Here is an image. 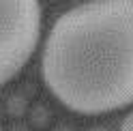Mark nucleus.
I'll use <instances>...</instances> for the list:
<instances>
[{
	"label": "nucleus",
	"instance_id": "4",
	"mask_svg": "<svg viewBox=\"0 0 133 131\" xmlns=\"http://www.w3.org/2000/svg\"><path fill=\"white\" fill-rule=\"evenodd\" d=\"M90 131H110V129H103V127H95V129H90Z\"/></svg>",
	"mask_w": 133,
	"mask_h": 131
},
{
	"label": "nucleus",
	"instance_id": "1",
	"mask_svg": "<svg viewBox=\"0 0 133 131\" xmlns=\"http://www.w3.org/2000/svg\"><path fill=\"white\" fill-rule=\"evenodd\" d=\"M43 80L60 103L103 114L133 103V0H88L56 19Z\"/></svg>",
	"mask_w": 133,
	"mask_h": 131
},
{
	"label": "nucleus",
	"instance_id": "2",
	"mask_svg": "<svg viewBox=\"0 0 133 131\" xmlns=\"http://www.w3.org/2000/svg\"><path fill=\"white\" fill-rule=\"evenodd\" d=\"M39 32V0H0V86L28 62Z\"/></svg>",
	"mask_w": 133,
	"mask_h": 131
},
{
	"label": "nucleus",
	"instance_id": "3",
	"mask_svg": "<svg viewBox=\"0 0 133 131\" xmlns=\"http://www.w3.org/2000/svg\"><path fill=\"white\" fill-rule=\"evenodd\" d=\"M120 131H133V112H131L129 116L122 120V125H120Z\"/></svg>",
	"mask_w": 133,
	"mask_h": 131
}]
</instances>
